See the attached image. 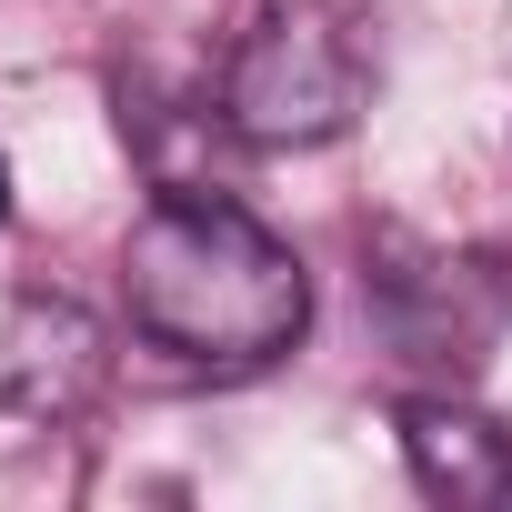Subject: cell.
Listing matches in <instances>:
<instances>
[{"mask_svg":"<svg viewBox=\"0 0 512 512\" xmlns=\"http://www.w3.org/2000/svg\"><path fill=\"white\" fill-rule=\"evenodd\" d=\"M0 221H11V161H0Z\"/></svg>","mask_w":512,"mask_h":512,"instance_id":"cell-6","label":"cell"},{"mask_svg":"<svg viewBox=\"0 0 512 512\" xmlns=\"http://www.w3.org/2000/svg\"><path fill=\"white\" fill-rule=\"evenodd\" d=\"M121 302L141 342L201 372H262L312 322V282L292 241H272L251 211L201 201V191H171L141 211V231L121 241Z\"/></svg>","mask_w":512,"mask_h":512,"instance_id":"cell-1","label":"cell"},{"mask_svg":"<svg viewBox=\"0 0 512 512\" xmlns=\"http://www.w3.org/2000/svg\"><path fill=\"white\" fill-rule=\"evenodd\" d=\"M372 292H382L392 342H402L412 362H442V372L482 362V342H492L502 312H512L502 262H452V251H402V241H382Z\"/></svg>","mask_w":512,"mask_h":512,"instance_id":"cell-3","label":"cell"},{"mask_svg":"<svg viewBox=\"0 0 512 512\" xmlns=\"http://www.w3.org/2000/svg\"><path fill=\"white\" fill-rule=\"evenodd\" d=\"M111 382V342L81 302H21L0 312V412L11 422H71Z\"/></svg>","mask_w":512,"mask_h":512,"instance_id":"cell-4","label":"cell"},{"mask_svg":"<svg viewBox=\"0 0 512 512\" xmlns=\"http://www.w3.org/2000/svg\"><path fill=\"white\" fill-rule=\"evenodd\" d=\"M362 111V41L322 0H282L241 31L231 71H221V131H241L251 151H312L342 141Z\"/></svg>","mask_w":512,"mask_h":512,"instance_id":"cell-2","label":"cell"},{"mask_svg":"<svg viewBox=\"0 0 512 512\" xmlns=\"http://www.w3.org/2000/svg\"><path fill=\"white\" fill-rule=\"evenodd\" d=\"M402 462L432 502L452 512H482V502H512V432L452 392H412L402 402Z\"/></svg>","mask_w":512,"mask_h":512,"instance_id":"cell-5","label":"cell"}]
</instances>
